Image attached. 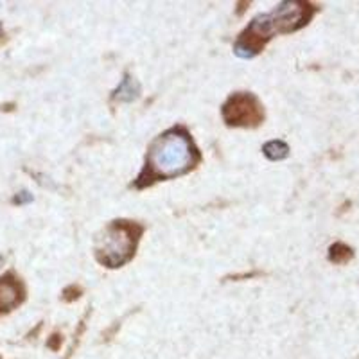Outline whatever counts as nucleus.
Returning <instances> with one entry per match:
<instances>
[{
	"instance_id": "nucleus-4",
	"label": "nucleus",
	"mask_w": 359,
	"mask_h": 359,
	"mask_svg": "<svg viewBox=\"0 0 359 359\" xmlns=\"http://www.w3.org/2000/svg\"><path fill=\"white\" fill-rule=\"evenodd\" d=\"M20 300V291H18L17 284H13L11 280H0V311H8L13 306H17Z\"/></svg>"
},
{
	"instance_id": "nucleus-7",
	"label": "nucleus",
	"mask_w": 359,
	"mask_h": 359,
	"mask_svg": "<svg viewBox=\"0 0 359 359\" xmlns=\"http://www.w3.org/2000/svg\"><path fill=\"white\" fill-rule=\"evenodd\" d=\"M17 203H22V201H31V196H29L27 192H20V196H17Z\"/></svg>"
},
{
	"instance_id": "nucleus-5",
	"label": "nucleus",
	"mask_w": 359,
	"mask_h": 359,
	"mask_svg": "<svg viewBox=\"0 0 359 359\" xmlns=\"http://www.w3.org/2000/svg\"><path fill=\"white\" fill-rule=\"evenodd\" d=\"M287 146L280 140H273V142H269L264 146V155L271 160H282L287 156Z\"/></svg>"
},
{
	"instance_id": "nucleus-1",
	"label": "nucleus",
	"mask_w": 359,
	"mask_h": 359,
	"mask_svg": "<svg viewBox=\"0 0 359 359\" xmlns=\"http://www.w3.org/2000/svg\"><path fill=\"white\" fill-rule=\"evenodd\" d=\"M192 163V147L185 137L168 133L160 137L149 151V165L156 175L175 176L187 171Z\"/></svg>"
},
{
	"instance_id": "nucleus-6",
	"label": "nucleus",
	"mask_w": 359,
	"mask_h": 359,
	"mask_svg": "<svg viewBox=\"0 0 359 359\" xmlns=\"http://www.w3.org/2000/svg\"><path fill=\"white\" fill-rule=\"evenodd\" d=\"M137 92H139V86H137V83H135L133 79L126 78L123 81V85L118 86L117 97L121 99V101H131L133 97H137Z\"/></svg>"
},
{
	"instance_id": "nucleus-8",
	"label": "nucleus",
	"mask_w": 359,
	"mask_h": 359,
	"mask_svg": "<svg viewBox=\"0 0 359 359\" xmlns=\"http://www.w3.org/2000/svg\"><path fill=\"white\" fill-rule=\"evenodd\" d=\"M2 264H4V257L0 255V268H2Z\"/></svg>"
},
{
	"instance_id": "nucleus-2",
	"label": "nucleus",
	"mask_w": 359,
	"mask_h": 359,
	"mask_svg": "<svg viewBox=\"0 0 359 359\" xmlns=\"http://www.w3.org/2000/svg\"><path fill=\"white\" fill-rule=\"evenodd\" d=\"M131 230H133L131 226L123 223H115L108 226L104 237L97 245L99 261L111 266V268L126 262L135 250V239Z\"/></svg>"
},
{
	"instance_id": "nucleus-3",
	"label": "nucleus",
	"mask_w": 359,
	"mask_h": 359,
	"mask_svg": "<svg viewBox=\"0 0 359 359\" xmlns=\"http://www.w3.org/2000/svg\"><path fill=\"white\" fill-rule=\"evenodd\" d=\"M223 117L233 126H255L262 121L261 104L253 95L237 94L224 104Z\"/></svg>"
}]
</instances>
